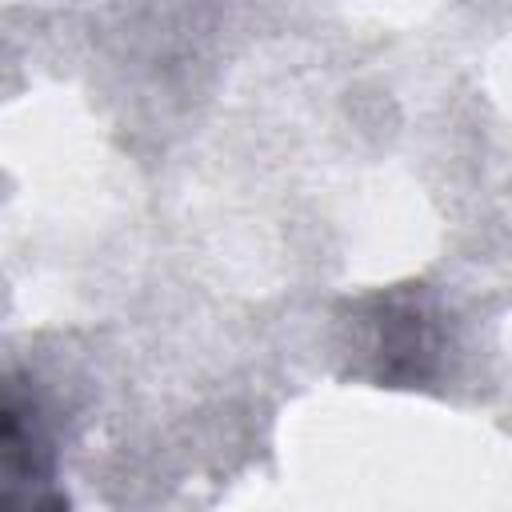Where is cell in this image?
<instances>
[{"label":"cell","mask_w":512,"mask_h":512,"mask_svg":"<svg viewBox=\"0 0 512 512\" xmlns=\"http://www.w3.org/2000/svg\"><path fill=\"white\" fill-rule=\"evenodd\" d=\"M348 372L380 388H424L448 356V316L428 284H392L348 300Z\"/></svg>","instance_id":"6da1fadb"},{"label":"cell","mask_w":512,"mask_h":512,"mask_svg":"<svg viewBox=\"0 0 512 512\" xmlns=\"http://www.w3.org/2000/svg\"><path fill=\"white\" fill-rule=\"evenodd\" d=\"M0 508L40 512L68 508L56 492V436L48 428L44 404L20 372L4 376L0 404Z\"/></svg>","instance_id":"7a4b0ae2"}]
</instances>
